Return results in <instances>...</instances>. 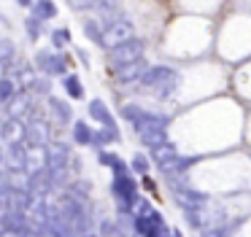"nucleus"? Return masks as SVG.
<instances>
[{
    "instance_id": "8",
    "label": "nucleus",
    "mask_w": 251,
    "mask_h": 237,
    "mask_svg": "<svg viewBox=\"0 0 251 237\" xmlns=\"http://www.w3.org/2000/svg\"><path fill=\"white\" fill-rule=\"evenodd\" d=\"M25 162H27V151H25L22 145H11V148H8V165H11L14 170H25Z\"/></svg>"
},
{
    "instance_id": "4",
    "label": "nucleus",
    "mask_w": 251,
    "mask_h": 237,
    "mask_svg": "<svg viewBox=\"0 0 251 237\" xmlns=\"http://www.w3.org/2000/svg\"><path fill=\"white\" fill-rule=\"evenodd\" d=\"M44 165H49V154L44 151V145H30L25 170H30V175H35V172H44Z\"/></svg>"
},
{
    "instance_id": "5",
    "label": "nucleus",
    "mask_w": 251,
    "mask_h": 237,
    "mask_svg": "<svg viewBox=\"0 0 251 237\" xmlns=\"http://www.w3.org/2000/svg\"><path fill=\"white\" fill-rule=\"evenodd\" d=\"M30 108V95L27 92H17V95L8 100V108H6V116L8 118H22Z\"/></svg>"
},
{
    "instance_id": "23",
    "label": "nucleus",
    "mask_w": 251,
    "mask_h": 237,
    "mask_svg": "<svg viewBox=\"0 0 251 237\" xmlns=\"http://www.w3.org/2000/svg\"><path fill=\"white\" fill-rule=\"evenodd\" d=\"M0 237H11V235H0Z\"/></svg>"
},
{
    "instance_id": "20",
    "label": "nucleus",
    "mask_w": 251,
    "mask_h": 237,
    "mask_svg": "<svg viewBox=\"0 0 251 237\" xmlns=\"http://www.w3.org/2000/svg\"><path fill=\"white\" fill-rule=\"evenodd\" d=\"M6 70H8V62H6V59H0V81H3V78H8V75H6Z\"/></svg>"
},
{
    "instance_id": "11",
    "label": "nucleus",
    "mask_w": 251,
    "mask_h": 237,
    "mask_svg": "<svg viewBox=\"0 0 251 237\" xmlns=\"http://www.w3.org/2000/svg\"><path fill=\"white\" fill-rule=\"evenodd\" d=\"M38 65L46 70V73H60V70H62L60 59H57V57H51V54H44V51L38 54Z\"/></svg>"
},
{
    "instance_id": "12",
    "label": "nucleus",
    "mask_w": 251,
    "mask_h": 237,
    "mask_svg": "<svg viewBox=\"0 0 251 237\" xmlns=\"http://www.w3.org/2000/svg\"><path fill=\"white\" fill-rule=\"evenodd\" d=\"M17 89H19V84H17V81L3 78V81H0V102H8L14 95H17Z\"/></svg>"
},
{
    "instance_id": "21",
    "label": "nucleus",
    "mask_w": 251,
    "mask_h": 237,
    "mask_svg": "<svg viewBox=\"0 0 251 237\" xmlns=\"http://www.w3.org/2000/svg\"><path fill=\"white\" fill-rule=\"evenodd\" d=\"M30 3H33V0H19V5H30Z\"/></svg>"
},
{
    "instance_id": "22",
    "label": "nucleus",
    "mask_w": 251,
    "mask_h": 237,
    "mask_svg": "<svg viewBox=\"0 0 251 237\" xmlns=\"http://www.w3.org/2000/svg\"><path fill=\"white\" fill-rule=\"evenodd\" d=\"M3 162H6V154H3V151H0V165H3Z\"/></svg>"
},
{
    "instance_id": "14",
    "label": "nucleus",
    "mask_w": 251,
    "mask_h": 237,
    "mask_svg": "<svg viewBox=\"0 0 251 237\" xmlns=\"http://www.w3.org/2000/svg\"><path fill=\"white\" fill-rule=\"evenodd\" d=\"M35 16H38V19L54 16V3H51V0H38V3H35Z\"/></svg>"
},
{
    "instance_id": "18",
    "label": "nucleus",
    "mask_w": 251,
    "mask_h": 237,
    "mask_svg": "<svg viewBox=\"0 0 251 237\" xmlns=\"http://www.w3.org/2000/svg\"><path fill=\"white\" fill-rule=\"evenodd\" d=\"M76 140H81V143H84V140H89V132H87L84 124H78V127H76Z\"/></svg>"
},
{
    "instance_id": "17",
    "label": "nucleus",
    "mask_w": 251,
    "mask_h": 237,
    "mask_svg": "<svg viewBox=\"0 0 251 237\" xmlns=\"http://www.w3.org/2000/svg\"><path fill=\"white\" fill-rule=\"evenodd\" d=\"M65 86H68V92H71L73 97H81V86H78V81H76V78H68V81H65Z\"/></svg>"
},
{
    "instance_id": "16",
    "label": "nucleus",
    "mask_w": 251,
    "mask_h": 237,
    "mask_svg": "<svg viewBox=\"0 0 251 237\" xmlns=\"http://www.w3.org/2000/svg\"><path fill=\"white\" fill-rule=\"evenodd\" d=\"M27 32L33 38H38L41 35V19H27Z\"/></svg>"
},
{
    "instance_id": "10",
    "label": "nucleus",
    "mask_w": 251,
    "mask_h": 237,
    "mask_svg": "<svg viewBox=\"0 0 251 237\" xmlns=\"http://www.w3.org/2000/svg\"><path fill=\"white\" fill-rule=\"evenodd\" d=\"M46 154H49V170L60 172V167L65 165V148H62V145H54V148L46 151Z\"/></svg>"
},
{
    "instance_id": "3",
    "label": "nucleus",
    "mask_w": 251,
    "mask_h": 237,
    "mask_svg": "<svg viewBox=\"0 0 251 237\" xmlns=\"http://www.w3.org/2000/svg\"><path fill=\"white\" fill-rule=\"evenodd\" d=\"M0 135L11 145H19L22 140H27V127L22 124V118H6V121L0 124Z\"/></svg>"
},
{
    "instance_id": "2",
    "label": "nucleus",
    "mask_w": 251,
    "mask_h": 237,
    "mask_svg": "<svg viewBox=\"0 0 251 237\" xmlns=\"http://www.w3.org/2000/svg\"><path fill=\"white\" fill-rule=\"evenodd\" d=\"M141 54H143V43L138 41V38H132V41L122 43V46L111 48V54H108V62L114 65V70H119V68H125V65L141 62Z\"/></svg>"
},
{
    "instance_id": "9",
    "label": "nucleus",
    "mask_w": 251,
    "mask_h": 237,
    "mask_svg": "<svg viewBox=\"0 0 251 237\" xmlns=\"http://www.w3.org/2000/svg\"><path fill=\"white\" fill-rule=\"evenodd\" d=\"M46 189H49V175H46V172H35V175H30V194H33V197H41Z\"/></svg>"
},
{
    "instance_id": "1",
    "label": "nucleus",
    "mask_w": 251,
    "mask_h": 237,
    "mask_svg": "<svg viewBox=\"0 0 251 237\" xmlns=\"http://www.w3.org/2000/svg\"><path fill=\"white\" fill-rule=\"evenodd\" d=\"M132 38H135V27H132L127 19L108 22V27L100 32V43L108 46V48H116V46H122V43L132 41Z\"/></svg>"
},
{
    "instance_id": "15",
    "label": "nucleus",
    "mask_w": 251,
    "mask_h": 237,
    "mask_svg": "<svg viewBox=\"0 0 251 237\" xmlns=\"http://www.w3.org/2000/svg\"><path fill=\"white\" fill-rule=\"evenodd\" d=\"M68 3H71V8L84 11V8H92V5H98L100 0H68Z\"/></svg>"
},
{
    "instance_id": "13",
    "label": "nucleus",
    "mask_w": 251,
    "mask_h": 237,
    "mask_svg": "<svg viewBox=\"0 0 251 237\" xmlns=\"http://www.w3.org/2000/svg\"><path fill=\"white\" fill-rule=\"evenodd\" d=\"M3 226H6V229H11V232H22V226H25L22 213H8V215H3Z\"/></svg>"
},
{
    "instance_id": "7",
    "label": "nucleus",
    "mask_w": 251,
    "mask_h": 237,
    "mask_svg": "<svg viewBox=\"0 0 251 237\" xmlns=\"http://www.w3.org/2000/svg\"><path fill=\"white\" fill-rule=\"evenodd\" d=\"M146 75V65L143 62H132V65H125V68L116 70V78L119 81H132V78H143Z\"/></svg>"
},
{
    "instance_id": "19",
    "label": "nucleus",
    "mask_w": 251,
    "mask_h": 237,
    "mask_svg": "<svg viewBox=\"0 0 251 237\" xmlns=\"http://www.w3.org/2000/svg\"><path fill=\"white\" fill-rule=\"evenodd\" d=\"M100 8H103V11H111V8H116V5H119V0H100Z\"/></svg>"
},
{
    "instance_id": "24",
    "label": "nucleus",
    "mask_w": 251,
    "mask_h": 237,
    "mask_svg": "<svg viewBox=\"0 0 251 237\" xmlns=\"http://www.w3.org/2000/svg\"><path fill=\"white\" fill-rule=\"evenodd\" d=\"M0 43H3V41H0Z\"/></svg>"
},
{
    "instance_id": "6",
    "label": "nucleus",
    "mask_w": 251,
    "mask_h": 237,
    "mask_svg": "<svg viewBox=\"0 0 251 237\" xmlns=\"http://www.w3.org/2000/svg\"><path fill=\"white\" fill-rule=\"evenodd\" d=\"M46 138H49V127H46V121L35 118L33 124H27V140H30V145H44Z\"/></svg>"
}]
</instances>
